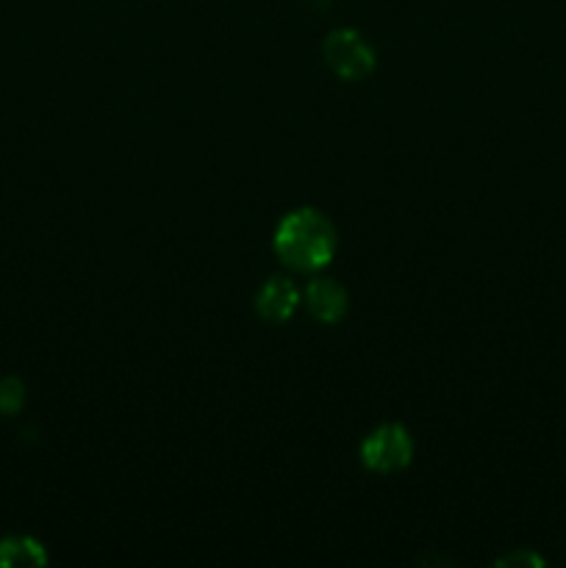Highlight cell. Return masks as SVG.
Returning <instances> with one entry per match:
<instances>
[{
  "label": "cell",
  "instance_id": "3957f363",
  "mask_svg": "<svg viewBox=\"0 0 566 568\" xmlns=\"http://www.w3.org/2000/svg\"><path fill=\"white\" fill-rule=\"evenodd\" d=\"M322 55L342 81H361L375 70V50L361 39V33L350 31V28L327 33V39L322 42Z\"/></svg>",
  "mask_w": 566,
  "mask_h": 568
},
{
  "label": "cell",
  "instance_id": "ba28073f",
  "mask_svg": "<svg viewBox=\"0 0 566 568\" xmlns=\"http://www.w3.org/2000/svg\"><path fill=\"white\" fill-rule=\"evenodd\" d=\"M514 564H533V566H542V558H536V555H508V558L499 560V566H514Z\"/></svg>",
  "mask_w": 566,
  "mask_h": 568
},
{
  "label": "cell",
  "instance_id": "8992f818",
  "mask_svg": "<svg viewBox=\"0 0 566 568\" xmlns=\"http://www.w3.org/2000/svg\"><path fill=\"white\" fill-rule=\"evenodd\" d=\"M48 555L37 538L28 536H9L0 541V566L3 568H26V566H44Z\"/></svg>",
  "mask_w": 566,
  "mask_h": 568
},
{
  "label": "cell",
  "instance_id": "6da1fadb",
  "mask_svg": "<svg viewBox=\"0 0 566 568\" xmlns=\"http://www.w3.org/2000/svg\"><path fill=\"white\" fill-rule=\"evenodd\" d=\"M275 253L292 270H322L336 253V227L316 209L292 211L275 231Z\"/></svg>",
  "mask_w": 566,
  "mask_h": 568
},
{
  "label": "cell",
  "instance_id": "7a4b0ae2",
  "mask_svg": "<svg viewBox=\"0 0 566 568\" xmlns=\"http://www.w3.org/2000/svg\"><path fill=\"white\" fill-rule=\"evenodd\" d=\"M414 455V442H411L408 430L403 425H381L366 436L361 444V460L366 469L377 471V475H392V471L405 469Z\"/></svg>",
  "mask_w": 566,
  "mask_h": 568
},
{
  "label": "cell",
  "instance_id": "277c9868",
  "mask_svg": "<svg viewBox=\"0 0 566 568\" xmlns=\"http://www.w3.org/2000/svg\"><path fill=\"white\" fill-rule=\"evenodd\" d=\"M305 303H309L311 314L325 325H336L344 314H347V292L342 283L331 281V277H316L311 286L305 288Z\"/></svg>",
  "mask_w": 566,
  "mask_h": 568
},
{
  "label": "cell",
  "instance_id": "5b68a950",
  "mask_svg": "<svg viewBox=\"0 0 566 568\" xmlns=\"http://www.w3.org/2000/svg\"><path fill=\"white\" fill-rule=\"evenodd\" d=\"M300 305V292L289 277H272L270 283H264L255 300V308L264 316L266 322H286L292 320V314Z\"/></svg>",
  "mask_w": 566,
  "mask_h": 568
},
{
  "label": "cell",
  "instance_id": "52a82bcc",
  "mask_svg": "<svg viewBox=\"0 0 566 568\" xmlns=\"http://www.w3.org/2000/svg\"><path fill=\"white\" fill-rule=\"evenodd\" d=\"M26 405V386L17 377H3L0 381V414L14 416Z\"/></svg>",
  "mask_w": 566,
  "mask_h": 568
}]
</instances>
